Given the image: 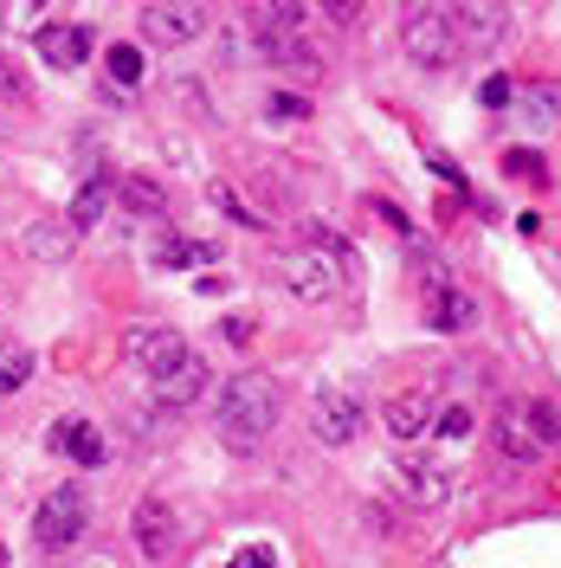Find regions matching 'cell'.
Returning a JSON list of instances; mask_svg holds the SVG:
<instances>
[{
	"instance_id": "cell-1",
	"label": "cell",
	"mask_w": 561,
	"mask_h": 568,
	"mask_svg": "<svg viewBox=\"0 0 561 568\" xmlns=\"http://www.w3.org/2000/svg\"><path fill=\"white\" fill-rule=\"evenodd\" d=\"M278 407L284 394L272 375H233V382H220L213 388V433H220V446L226 453H239V459H252L265 439H272V426H278Z\"/></svg>"
},
{
	"instance_id": "cell-2",
	"label": "cell",
	"mask_w": 561,
	"mask_h": 568,
	"mask_svg": "<svg viewBox=\"0 0 561 568\" xmlns=\"http://www.w3.org/2000/svg\"><path fill=\"white\" fill-rule=\"evenodd\" d=\"M491 446L510 465H536V459H549V453H561V420L542 400L510 394V400H497V414H491Z\"/></svg>"
},
{
	"instance_id": "cell-3",
	"label": "cell",
	"mask_w": 561,
	"mask_h": 568,
	"mask_svg": "<svg viewBox=\"0 0 561 568\" xmlns=\"http://www.w3.org/2000/svg\"><path fill=\"white\" fill-rule=\"evenodd\" d=\"M400 45H407V59L420 71H452L465 59V27H458V7L446 0H420L414 13H407V27H400Z\"/></svg>"
},
{
	"instance_id": "cell-4",
	"label": "cell",
	"mask_w": 561,
	"mask_h": 568,
	"mask_svg": "<svg viewBox=\"0 0 561 568\" xmlns=\"http://www.w3.org/2000/svg\"><path fill=\"white\" fill-rule=\"evenodd\" d=\"M84 530H91V491L84 485H59V491L39 497V510H33L39 556H65L71 542H84Z\"/></svg>"
},
{
	"instance_id": "cell-5",
	"label": "cell",
	"mask_w": 561,
	"mask_h": 568,
	"mask_svg": "<svg viewBox=\"0 0 561 568\" xmlns=\"http://www.w3.org/2000/svg\"><path fill=\"white\" fill-rule=\"evenodd\" d=\"M278 284L297 304H329L343 291V265L323 246H297V252H278Z\"/></svg>"
},
{
	"instance_id": "cell-6",
	"label": "cell",
	"mask_w": 561,
	"mask_h": 568,
	"mask_svg": "<svg viewBox=\"0 0 561 568\" xmlns=\"http://www.w3.org/2000/svg\"><path fill=\"white\" fill-rule=\"evenodd\" d=\"M361 426H368V407H361V394L355 388H316L310 394V439L316 446H355L361 439Z\"/></svg>"
},
{
	"instance_id": "cell-7",
	"label": "cell",
	"mask_w": 561,
	"mask_h": 568,
	"mask_svg": "<svg viewBox=\"0 0 561 568\" xmlns=\"http://www.w3.org/2000/svg\"><path fill=\"white\" fill-rule=\"evenodd\" d=\"M130 542H136L142 562H175L181 517H175V504H169L162 491H142L136 497V510H130Z\"/></svg>"
},
{
	"instance_id": "cell-8",
	"label": "cell",
	"mask_w": 561,
	"mask_h": 568,
	"mask_svg": "<svg viewBox=\"0 0 561 568\" xmlns=\"http://www.w3.org/2000/svg\"><path fill=\"white\" fill-rule=\"evenodd\" d=\"M420 311H426V323H432V336H458V329H471V323H478V297H471V291H465L452 272L426 265Z\"/></svg>"
},
{
	"instance_id": "cell-9",
	"label": "cell",
	"mask_w": 561,
	"mask_h": 568,
	"mask_svg": "<svg viewBox=\"0 0 561 568\" xmlns=\"http://www.w3.org/2000/svg\"><path fill=\"white\" fill-rule=\"evenodd\" d=\"M123 355L136 362L149 382H155V375L181 368L194 349H187V336H181V329H169V323H136V329H123Z\"/></svg>"
},
{
	"instance_id": "cell-10",
	"label": "cell",
	"mask_w": 561,
	"mask_h": 568,
	"mask_svg": "<svg viewBox=\"0 0 561 568\" xmlns=\"http://www.w3.org/2000/svg\"><path fill=\"white\" fill-rule=\"evenodd\" d=\"M201 33H207L201 0H149L142 7V39L149 45H194Z\"/></svg>"
},
{
	"instance_id": "cell-11",
	"label": "cell",
	"mask_w": 561,
	"mask_h": 568,
	"mask_svg": "<svg viewBox=\"0 0 561 568\" xmlns=\"http://www.w3.org/2000/svg\"><path fill=\"white\" fill-rule=\"evenodd\" d=\"M39 59L52 71H78L91 52H98V39H91V27H78V20H52V27H39Z\"/></svg>"
},
{
	"instance_id": "cell-12",
	"label": "cell",
	"mask_w": 561,
	"mask_h": 568,
	"mask_svg": "<svg viewBox=\"0 0 561 568\" xmlns=\"http://www.w3.org/2000/svg\"><path fill=\"white\" fill-rule=\"evenodd\" d=\"M458 27H465V52H497L510 39V7L503 0H458Z\"/></svg>"
},
{
	"instance_id": "cell-13",
	"label": "cell",
	"mask_w": 561,
	"mask_h": 568,
	"mask_svg": "<svg viewBox=\"0 0 561 568\" xmlns=\"http://www.w3.org/2000/svg\"><path fill=\"white\" fill-rule=\"evenodd\" d=\"M207 388H213V368L201 362V355H187L181 368L155 375V407H162V414H187V407H194Z\"/></svg>"
},
{
	"instance_id": "cell-14",
	"label": "cell",
	"mask_w": 561,
	"mask_h": 568,
	"mask_svg": "<svg viewBox=\"0 0 561 568\" xmlns=\"http://www.w3.org/2000/svg\"><path fill=\"white\" fill-rule=\"evenodd\" d=\"M258 52L272 59L278 71H290V78H304L310 84L316 71H323V59H316V45L304 33H284V27H258Z\"/></svg>"
},
{
	"instance_id": "cell-15",
	"label": "cell",
	"mask_w": 561,
	"mask_h": 568,
	"mask_svg": "<svg viewBox=\"0 0 561 568\" xmlns=\"http://www.w3.org/2000/svg\"><path fill=\"white\" fill-rule=\"evenodd\" d=\"M45 446L71 465H104L110 459V439L91 420H78V414H71V420H52V439H45Z\"/></svg>"
},
{
	"instance_id": "cell-16",
	"label": "cell",
	"mask_w": 561,
	"mask_h": 568,
	"mask_svg": "<svg viewBox=\"0 0 561 568\" xmlns=\"http://www.w3.org/2000/svg\"><path fill=\"white\" fill-rule=\"evenodd\" d=\"M394 478L407 485V497H414V504H446V497H452V485H458L446 465L420 459V453H400V459H394Z\"/></svg>"
},
{
	"instance_id": "cell-17",
	"label": "cell",
	"mask_w": 561,
	"mask_h": 568,
	"mask_svg": "<svg viewBox=\"0 0 561 568\" xmlns=\"http://www.w3.org/2000/svg\"><path fill=\"white\" fill-rule=\"evenodd\" d=\"M432 414H439L432 388H420V394H394V400L381 407V426L394 433V439H426V433H432Z\"/></svg>"
},
{
	"instance_id": "cell-18",
	"label": "cell",
	"mask_w": 561,
	"mask_h": 568,
	"mask_svg": "<svg viewBox=\"0 0 561 568\" xmlns=\"http://www.w3.org/2000/svg\"><path fill=\"white\" fill-rule=\"evenodd\" d=\"M110 201H116V181H110V175H91L84 187H78V194H71L65 226L78 233V240H84V233H91V226H98V220L110 213Z\"/></svg>"
},
{
	"instance_id": "cell-19",
	"label": "cell",
	"mask_w": 561,
	"mask_h": 568,
	"mask_svg": "<svg viewBox=\"0 0 561 568\" xmlns=\"http://www.w3.org/2000/svg\"><path fill=\"white\" fill-rule=\"evenodd\" d=\"M142 45H110L104 52V98H142Z\"/></svg>"
},
{
	"instance_id": "cell-20",
	"label": "cell",
	"mask_w": 561,
	"mask_h": 568,
	"mask_svg": "<svg viewBox=\"0 0 561 568\" xmlns=\"http://www.w3.org/2000/svg\"><path fill=\"white\" fill-rule=\"evenodd\" d=\"M116 207L136 213V220H162V213H169V187L155 175H123L116 181Z\"/></svg>"
},
{
	"instance_id": "cell-21",
	"label": "cell",
	"mask_w": 561,
	"mask_h": 568,
	"mask_svg": "<svg viewBox=\"0 0 561 568\" xmlns=\"http://www.w3.org/2000/svg\"><path fill=\"white\" fill-rule=\"evenodd\" d=\"M517 110H523L529 130H555V123H561V84H555V78L523 84V91H517Z\"/></svg>"
},
{
	"instance_id": "cell-22",
	"label": "cell",
	"mask_w": 561,
	"mask_h": 568,
	"mask_svg": "<svg viewBox=\"0 0 561 568\" xmlns=\"http://www.w3.org/2000/svg\"><path fill=\"white\" fill-rule=\"evenodd\" d=\"M155 265H162V272H187V265H201V272H207L213 246H201V240H162V246H155Z\"/></svg>"
},
{
	"instance_id": "cell-23",
	"label": "cell",
	"mask_w": 561,
	"mask_h": 568,
	"mask_svg": "<svg viewBox=\"0 0 561 568\" xmlns=\"http://www.w3.org/2000/svg\"><path fill=\"white\" fill-rule=\"evenodd\" d=\"M27 246H33L39 258H71V246H78V233H71L65 220H45V226H33V233H27Z\"/></svg>"
},
{
	"instance_id": "cell-24",
	"label": "cell",
	"mask_w": 561,
	"mask_h": 568,
	"mask_svg": "<svg viewBox=\"0 0 561 568\" xmlns=\"http://www.w3.org/2000/svg\"><path fill=\"white\" fill-rule=\"evenodd\" d=\"M207 201H213L220 213H226V220H239V226H252V233L265 226V213H252L246 201H239V187H233V181H213V187H207Z\"/></svg>"
},
{
	"instance_id": "cell-25",
	"label": "cell",
	"mask_w": 561,
	"mask_h": 568,
	"mask_svg": "<svg viewBox=\"0 0 561 568\" xmlns=\"http://www.w3.org/2000/svg\"><path fill=\"white\" fill-rule=\"evenodd\" d=\"M27 382H33V355L20 349V343H7L0 349V394H20Z\"/></svg>"
},
{
	"instance_id": "cell-26",
	"label": "cell",
	"mask_w": 561,
	"mask_h": 568,
	"mask_svg": "<svg viewBox=\"0 0 561 568\" xmlns=\"http://www.w3.org/2000/svg\"><path fill=\"white\" fill-rule=\"evenodd\" d=\"M265 20L284 33H310V0H265Z\"/></svg>"
},
{
	"instance_id": "cell-27",
	"label": "cell",
	"mask_w": 561,
	"mask_h": 568,
	"mask_svg": "<svg viewBox=\"0 0 561 568\" xmlns=\"http://www.w3.org/2000/svg\"><path fill=\"white\" fill-rule=\"evenodd\" d=\"M265 116H272V123H304V116H310V98H297V91H272V98H265Z\"/></svg>"
},
{
	"instance_id": "cell-28",
	"label": "cell",
	"mask_w": 561,
	"mask_h": 568,
	"mask_svg": "<svg viewBox=\"0 0 561 568\" xmlns=\"http://www.w3.org/2000/svg\"><path fill=\"white\" fill-rule=\"evenodd\" d=\"M432 433H439V439H465V433H471V407H446V414H432Z\"/></svg>"
},
{
	"instance_id": "cell-29",
	"label": "cell",
	"mask_w": 561,
	"mask_h": 568,
	"mask_svg": "<svg viewBox=\"0 0 561 568\" xmlns=\"http://www.w3.org/2000/svg\"><path fill=\"white\" fill-rule=\"evenodd\" d=\"M426 162H432V175L446 181V187H452V194H465V187H471V181L458 175V162H452V155H439V149H432V142H426Z\"/></svg>"
},
{
	"instance_id": "cell-30",
	"label": "cell",
	"mask_w": 561,
	"mask_h": 568,
	"mask_svg": "<svg viewBox=\"0 0 561 568\" xmlns=\"http://www.w3.org/2000/svg\"><path fill=\"white\" fill-rule=\"evenodd\" d=\"M503 169H510V175H536V181H542V175H549V169H542V155H529V149H510V155H503Z\"/></svg>"
},
{
	"instance_id": "cell-31",
	"label": "cell",
	"mask_w": 561,
	"mask_h": 568,
	"mask_svg": "<svg viewBox=\"0 0 561 568\" xmlns=\"http://www.w3.org/2000/svg\"><path fill=\"white\" fill-rule=\"evenodd\" d=\"M510 98H517V91H510V78H484V84H478V104H484V110H503Z\"/></svg>"
},
{
	"instance_id": "cell-32",
	"label": "cell",
	"mask_w": 561,
	"mask_h": 568,
	"mask_svg": "<svg viewBox=\"0 0 561 568\" xmlns=\"http://www.w3.org/2000/svg\"><path fill=\"white\" fill-rule=\"evenodd\" d=\"M213 336H226L233 349H246L252 336H258V323H252V317H226V323H220V329H213Z\"/></svg>"
},
{
	"instance_id": "cell-33",
	"label": "cell",
	"mask_w": 561,
	"mask_h": 568,
	"mask_svg": "<svg viewBox=\"0 0 561 568\" xmlns=\"http://www.w3.org/2000/svg\"><path fill=\"white\" fill-rule=\"evenodd\" d=\"M233 562H239V568H272V562H278V549H265V542H246V549H233Z\"/></svg>"
},
{
	"instance_id": "cell-34",
	"label": "cell",
	"mask_w": 561,
	"mask_h": 568,
	"mask_svg": "<svg viewBox=\"0 0 561 568\" xmlns=\"http://www.w3.org/2000/svg\"><path fill=\"white\" fill-rule=\"evenodd\" d=\"M0 98H27V84H20V78H13L7 65H0Z\"/></svg>"
},
{
	"instance_id": "cell-35",
	"label": "cell",
	"mask_w": 561,
	"mask_h": 568,
	"mask_svg": "<svg viewBox=\"0 0 561 568\" xmlns=\"http://www.w3.org/2000/svg\"><path fill=\"white\" fill-rule=\"evenodd\" d=\"M323 7H329V20H355V7H361V0H323Z\"/></svg>"
},
{
	"instance_id": "cell-36",
	"label": "cell",
	"mask_w": 561,
	"mask_h": 568,
	"mask_svg": "<svg viewBox=\"0 0 561 568\" xmlns=\"http://www.w3.org/2000/svg\"><path fill=\"white\" fill-rule=\"evenodd\" d=\"M0 20H7V0H0Z\"/></svg>"
}]
</instances>
